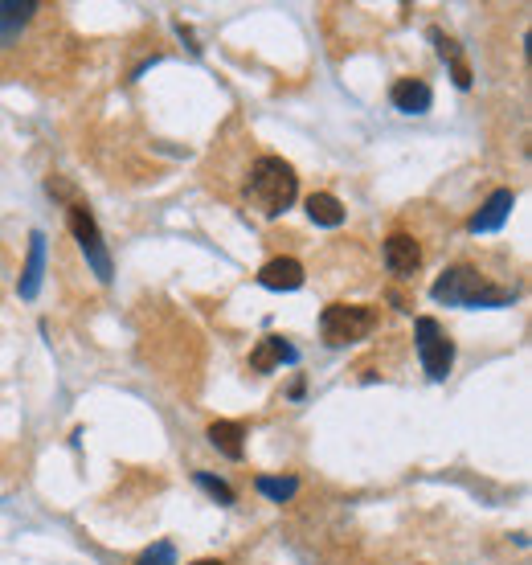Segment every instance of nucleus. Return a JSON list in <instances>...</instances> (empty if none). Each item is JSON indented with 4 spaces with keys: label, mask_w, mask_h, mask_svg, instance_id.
Here are the masks:
<instances>
[{
    "label": "nucleus",
    "mask_w": 532,
    "mask_h": 565,
    "mask_svg": "<svg viewBox=\"0 0 532 565\" xmlns=\"http://www.w3.org/2000/svg\"><path fill=\"white\" fill-rule=\"evenodd\" d=\"M430 295L438 303H447V308H508L516 299V287H500L492 283L479 267L471 263H459L451 271H442L430 287Z\"/></svg>",
    "instance_id": "f257e3e1"
},
{
    "label": "nucleus",
    "mask_w": 532,
    "mask_h": 565,
    "mask_svg": "<svg viewBox=\"0 0 532 565\" xmlns=\"http://www.w3.org/2000/svg\"><path fill=\"white\" fill-rule=\"evenodd\" d=\"M246 197L266 213V217H279L295 205L299 197V177L295 168L283 156H262L250 168V181H246Z\"/></svg>",
    "instance_id": "f03ea898"
},
{
    "label": "nucleus",
    "mask_w": 532,
    "mask_h": 565,
    "mask_svg": "<svg viewBox=\"0 0 532 565\" xmlns=\"http://www.w3.org/2000/svg\"><path fill=\"white\" fill-rule=\"evenodd\" d=\"M373 328H377V308H369V303H328L320 312V336L332 349L365 340Z\"/></svg>",
    "instance_id": "7ed1b4c3"
},
{
    "label": "nucleus",
    "mask_w": 532,
    "mask_h": 565,
    "mask_svg": "<svg viewBox=\"0 0 532 565\" xmlns=\"http://www.w3.org/2000/svg\"><path fill=\"white\" fill-rule=\"evenodd\" d=\"M66 217H70V234H74L78 250L86 254V263H91L95 279H99V283H111L115 267H111V250H107V242H103V230H99V222H95V213L86 209L82 201H70Z\"/></svg>",
    "instance_id": "20e7f679"
},
{
    "label": "nucleus",
    "mask_w": 532,
    "mask_h": 565,
    "mask_svg": "<svg viewBox=\"0 0 532 565\" xmlns=\"http://www.w3.org/2000/svg\"><path fill=\"white\" fill-rule=\"evenodd\" d=\"M414 340H418V357H422V369L430 373V381H447L455 369V340L447 336V328L434 316H418Z\"/></svg>",
    "instance_id": "39448f33"
},
{
    "label": "nucleus",
    "mask_w": 532,
    "mask_h": 565,
    "mask_svg": "<svg viewBox=\"0 0 532 565\" xmlns=\"http://www.w3.org/2000/svg\"><path fill=\"white\" fill-rule=\"evenodd\" d=\"M512 209H516V193H512V189H496L492 197L479 205V213L467 222V230H471V234H496V230L508 222Z\"/></svg>",
    "instance_id": "423d86ee"
},
{
    "label": "nucleus",
    "mask_w": 532,
    "mask_h": 565,
    "mask_svg": "<svg viewBox=\"0 0 532 565\" xmlns=\"http://www.w3.org/2000/svg\"><path fill=\"white\" fill-rule=\"evenodd\" d=\"M389 103L402 115H426L434 107V91H430L426 78H397L393 91H389Z\"/></svg>",
    "instance_id": "0eeeda50"
},
{
    "label": "nucleus",
    "mask_w": 532,
    "mask_h": 565,
    "mask_svg": "<svg viewBox=\"0 0 532 565\" xmlns=\"http://www.w3.org/2000/svg\"><path fill=\"white\" fill-rule=\"evenodd\" d=\"M385 267L393 271V275H414L418 267H422V246H418V238L414 234H389L385 238Z\"/></svg>",
    "instance_id": "6e6552de"
},
{
    "label": "nucleus",
    "mask_w": 532,
    "mask_h": 565,
    "mask_svg": "<svg viewBox=\"0 0 532 565\" xmlns=\"http://www.w3.org/2000/svg\"><path fill=\"white\" fill-rule=\"evenodd\" d=\"M41 279H46V234L33 230V238H29V258H25V271H21V279H17V295H21V299H37Z\"/></svg>",
    "instance_id": "1a4fd4ad"
},
{
    "label": "nucleus",
    "mask_w": 532,
    "mask_h": 565,
    "mask_svg": "<svg viewBox=\"0 0 532 565\" xmlns=\"http://www.w3.org/2000/svg\"><path fill=\"white\" fill-rule=\"evenodd\" d=\"M295 361H299V349H295L287 336H266L258 349L250 353V369H254V373H271V369L295 365Z\"/></svg>",
    "instance_id": "9d476101"
},
{
    "label": "nucleus",
    "mask_w": 532,
    "mask_h": 565,
    "mask_svg": "<svg viewBox=\"0 0 532 565\" xmlns=\"http://www.w3.org/2000/svg\"><path fill=\"white\" fill-rule=\"evenodd\" d=\"M303 263L299 258H271L262 271H258V283L266 291H299L303 287Z\"/></svg>",
    "instance_id": "9b49d317"
},
{
    "label": "nucleus",
    "mask_w": 532,
    "mask_h": 565,
    "mask_svg": "<svg viewBox=\"0 0 532 565\" xmlns=\"http://www.w3.org/2000/svg\"><path fill=\"white\" fill-rule=\"evenodd\" d=\"M37 0H0V46H13L21 29L33 21Z\"/></svg>",
    "instance_id": "f8f14e48"
},
{
    "label": "nucleus",
    "mask_w": 532,
    "mask_h": 565,
    "mask_svg": "<svg viewBox=\"0 0 532 565\" xmlns=\"http://www.w3.org/2000/svg\"><path fill=\"white\" fill-rule=\"evenodd\" d=\"M246 426L242 422H230V418H217L213 426H209V443L226 455V459H242L246 455Z\"/></svg>",
    "instance_id": "ddd939ff"
},
{
    "label": "nucleus",
    "mask_w": 532,
    "mask_h": 565,
    "mask_svg": "<svg viewBox=\"0 0 532 565\" xmlns=\"http://www.w3.org/2000/svg\"><path fill=\"white\" fill-rule=\"evenodd\" d=\"M307 217H312L316 226L336 230V226H344V205L332 193H312V197H307Z\"/></svg>",
    "instance_id": "4468645a"
},
{
    "label": "nucleus",
    "mask_w": 532,
    "mask_h": 565,
    "mask_svg": "<svg viewBox=\"0 0 532 565\" xmlns=\"http://www.w3.org/2000/svg\"><path fill=\"white\" fill-rule=\"evenodd\" d=\"M430 37H434V46H438V58H442V62H451V70H455V82H459L463 91H467V86H471V66L463 62L459 46H455V41H447V37H442L438 29H430Z\"/></svg>",
    "instance_id": "2eb2a0df"
},
{
    "label": "nucleus",
    "mask_w": 532,
    "mask_h": 565,
    "mask_svg": "<svg viewBox=\"0 0 532 565\" xmlns=\"http://www.w3.org/2000/svg\"><path fill=\"white\" fill-rule=\"evenodd\" d=\"M254 488H258V496L283 504V500H291L299 492V480H295V475H258Z\"/></svg>",
    "instance_id": "dca6fc26"
},
{
    "label": "nucleus",
    "mask_w": 532,
    "mask_h": 565,
    "mask_svg": "<svg viewBox=\"0 0 532 565\" xmlns=\"http://www.w3.org/2000/svg\"><path fill=\"white\" fill-rule=\"evenodd\" d=\"M193 480H197V488H205V492H209L217 504H234V488H230V484H221V480H213L209 471H197Z\"/></svg>",
    "instance_id": "f3484780"
},
{
    "label": "nucleus",
    "mask_w": 532,
    "mask_h": 565,
    "mask_svg": "<svg viewBox=\"0 0 532 565\" xmlns=\"http://www.w3.org/2000/svg\"><path fill=\"white\" fill-rule=\"evenodd\" d=\"M136 565H176V549H172V541H156L152 549H144V553L136 557Z\"/></svg>",
    "instance_id": "a211bd4d"
},
{
    "label": "nucleus",
    "mask_w": 532,
    "mask_h": 565,
    "mask_svg": "<svg viewBox=\"0 0 532 565\" xmlns=\"http://www.w3.org/2000/svg\"><path fill=\"white\" fill-rule=\"evenodd\" d=\"M193 565H221V561H213V557H205V561H193Z\"/></svg>",
    "instance_id": "6ab92c4d"
}]
</instances>
